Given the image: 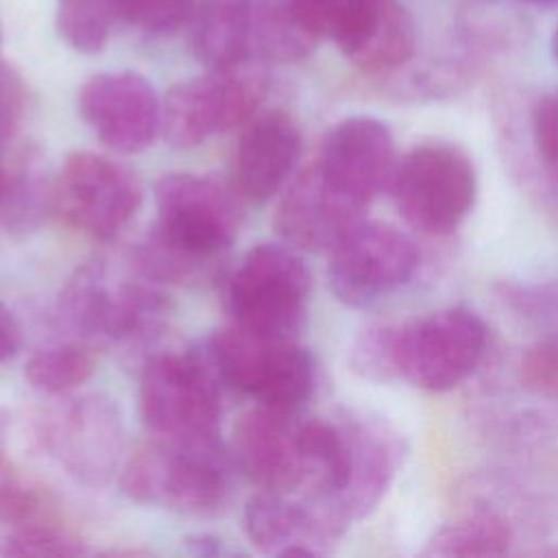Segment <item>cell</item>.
<instances>
[{"mask_svg": "<svg viewBox=\"0 0 558 558\" xmlns=\"http://www.w3.org/2000/svg\"><path fill=\"white\" fill-rule=\"evenodd\" d=\"M218 373L192 353H159L144 366L140 410L161 440H214L220 423Z\"/></svg>", "mask_w": 558, "mask_h": 558, "instance_id": "3957f363", "label": "cell"}, {"mask_svg": "<svg viewBox=\"0 0 558 558\" xmlns=\"http://www.w3.org/2000/svg\"><path fill=\"white\" fill-rule=\"evenodd\" d=\"M329 39L366 74L401 68L416 44L412 15L399 0H342Z\"/></svg>", "mask_w": 558, "mask_h": 558, "instance_id": "5bb4252c", "label": "cell"}, {"mask_svg": "<svg viewBox=\"0 0 558 558\" xmlns=\"http://www.w3.org/2000/svg\"><path fill=\"white\" fill-rule=\"evenodd\" d=\"M22 347V329L13 312L0 301V362L11 360Z\"/></svg>", "mask_w": 558, "mask_h": 558, "instance_id": "1f68e13d", "label": "cell"}, {"mask_svg": "<svg viewBox=\"0 0 558 558\" xmlns=\"http://www.w3.org/2000/svg\"><path fill=\"white\" fill-rule=\"evenodd\" d=\"M525 2H554V0H525Z\"/></svg>", "mask_w": 558, "mask_h": 558, "instance_id": "d590c367", "label": "cell"}, {"mask_svg": "<svg viewBox=\"0 0 558 558\" xmlns=\"http://www.w3.org/2000/svg\"><path fill=\"white\" fill-rule=\"evenodd\" d=\"M122 490L142 504L207 517L231 495V466L214 440H157L140 447L120 475Z\"/></svg>", "mask_w": 558, "mask_h": 558, "instance_id": "6da1fadb", "label": "cell"}, {"mask_svg": "<svg viewBox=\"0 0 558 558\" xmlns=\"http://www.w3.org/2000/svg\"><path fill=\"white\" fill-rule=\"evenodd\" d=\"M312 277L301 255L286 244L264 242L240 262L229 283L235 323L277 340H292L303 327Z\"/></svg>", "mask_w": 558, "mask_h": 558, "instance_id": "5b68a950", "label": "cell"}, {"mask_svg": "<svg viewBox=\"0 0 558 558\" xmlns=\"http://www.w3.org/2000/svg\"><path fill=\"white\" fill-rule=\"evenodd\" d=\"M7 554L11 556H78L85 554V547L68 536L59 525H35L15 530L7 543Z\"/></svg>", "mask_w": 558, "mask_h": 558, "instance_id": "83f0119b", "label": "cell"}, {"mask_svg": "<svg viewBox=\"0 0 558 558\" xmlns=\"http://www.w3.org/2000/svg\"><path fill=\"white\" fill-rule=\"evenodd\" d=\"M4 172H7V168H4V163L0 159V194H2V185H4Z\"/></svg>", "mask_w": 558, "mask_h": 558, "instance_id": "e575fe53", "label": "cell"}, {"mask_svg": "<svg viewBox=\"0 0 558 558\" xmlns=\"http://www.w3.org/2000/svg\"><path fill=\"white\" fill-rule=\"evenodd\" d=\"M118 288H109L96 266L81 268L63 288L59 314L83 340H116L118 325Z\"/></svg>", "mask_w": 558, "mask_h": 558, "instance_id": "44dd1931", "label": "cell"}, {"mask_svg": "<svg viewBox=\"0 0 558 558\" xmlns=\"http://www.w3.org/2000/svg\"><path fill=\"white\" fill-rule=\"evenodd\" d=\"M48 201H50V194H48L39 157L26 150L22 159L11 170L4 172L0 209L7 227H13V229L35 227L41 220L48 207Z\"/></svg>", "mask_w": 558, "mask_h": 558, "instance_id": "d4e9b609", "label": "cell"}, {"mask_svg": "<svg viewBox=\"0 0 558 558\" xmlns=\"http://www.w3.org/2000/svg\"><path fill=\"white\" fill-rule=\"evenodd\" d=\"M78 111L96 137L118 153L148 148L161 129L157 92L135 72H102L85 81Z\"/></svg>", "mask_w": 558, "mask_h": 558, "instance_id": "8fae6325", "label": "cell"}, {"mask_svg": "<svg viewBox=\"0 0 558 558\" xmlns=\"http://www.w3.org/2000/svg\"><path fill=\"white\" fill-rule=\"evenodd\" d=\"M248 541L264 554L314 556L316 543L333 538L310 501H290L283 493L264 490L244 508Z\"/></svg>", "mask_w": 558, "mask_h": 558, "instance_id": "ac0fdd59", "label": "cell"}, {"mask_svg": "<svg viewBox=\"0 0 558 558\" xmlns=\"http://www.w3.org/2000/svg\"><path fill=\"white\" fill-rule=\"evenodd\" d=\"M39 440L68 475L100 486L109 482L122 453V414L105 395L68 399L41 418Z\"/></svg>", "mask_w": 558, "mask_h": 558, "instance_id": "9c48e42d", "label": "cell"}, {"mask_svg": "<svg viewBox=\"0 0 558 558\" xmlns=\"http://www.w3.org/2000/svg\"><path fill=\"white\" fill-rule=\"evenodd\" d=\"M401 218L429 235L451 233L473 209L477 174L464 150L447 142H425L410 148L390 181Z\"/></svg>", "mask_w": 558, "mask_h": 558, "instance_id": "7a4b0ae2", "label": "cell"}, {"mask_svg": "<svg viewBox=\"0 0 558 558\" xmlns=\"http://www.w3.org/2000/svg\"><path fill=\"white\" fill-rule=\"evenodd\" d=\"M266 94V76L251 59L177 83L161 105V131L177 148L246 122Z\"/></svg>", "mask_w": 558, "mask_h": 558, "instance_id": "8992f818", "label": "cell"}, {"mask_svg": "<svg viewBox=\"0 0 558 558\" xmlns=\"http://www.w3.org/2000/svg\"><path fill=\"white\" fill-rule=\"evenodd\" d=\"M510 547L508 525L490 514H469L440 525L427 541L425 556H501Z\"/></svg>", "mask_w": 558, "mask_h": 558, "instance_id": "603a6c76", "label": "cell"}, {"mask_svg": "<svg viewBox=\"0 0 558 558\" xmlns=\"http://www.w3.org/2000/svg\"><path fill=\"white\" fill-rule=\"evenodd\" d=\"M551 54H554V59H556V63H558V24H556L554 35H551Z\"/></svg>", "mask_w": 558, "mask_h": 558, "instance_id": "836d02e7", "label": "cell"}, {"mask_svg": "<svg viewBox=\"0 0 558 558\" xmlns=\"http://www.w3.org/2000/svg\"><path fill=\"white\" fill-rule=\"evenodd\" d=\"M351 442V480L342 497L347 519L364 517L381 499L395 473V442L384 425L371 418L344 421Z\"/></svg>", "mask_w": 558, "mask_h": 558, "instance_id": "d6986e66", "label": "cell"}, {"mask_svg": "<svg viewBox=\"0 0 558 558\" xmlns=\"http://www.w3.org/2000/svg\"><path fill=\"white\" fill-rule=\"evenodd\" d=\"M392 331L395 325H373L355 338L351 347V366L357 375L373 381L397 377L392 360Z\"/></svg>", "mask_w": 558, "mask_h": 558, "instance_id": "4316f807", "label": "cell"}, {"mask_svg": "<svg viewBox=\"0 0 558 558\" xmlns=\"http://www.w3.org/2000/svg\"><path fill=\"white\" fill-rule=\"evenodd\" d=\"M366 207L336 187L312 163L286 190L275 214V227L299 251L329 253L364 220Z\"/></svg>", "mask_w": 558, "mask_h": 558, "instance_id": "4fadbf2b", "label": "cell"}, {"mask_svg": "<svg viewBox=\"0 0 558 558\" xmlns=\"http://www.w3.org/2000/svg\"><path fill=\"white\" fill-rule=\"evenodd\" d=\"M342 0H251V50L255 59L294 63L329 37Z\"/></svg>", "mask_w": 558, "mask_h": 558, "instance_id": "9a60e30c", "label": "cell"}, {"mask_svg": "<svg viewBox=\"0 0 558 558\" xmlns=\"http://www.w3.org/2000/svg\"><path fill=\"white\" fill-rule=\"evenodd\" d=\"M129 0H57V28L78 52H98L116 22H126Z\"/></svg>", "mask_w": 558, "mask_h": 558, "instance_id": "7402d4cb", "label": "cell"}, {"mask_svg": "<svg viewBox=\"0 0 558 558\" xmlns=\"http://www.w3.org/2000/svg\"><path fill=\"white\" fill-rule=\"evenodd\" d=\"M194 0H129V24H137L148 33H172L190 22Z\"/></svg>", "mask_w": 558, "mask_h": 558, "instance_id": "f1b7e54d", "label": "cell"}, {"mask_svg": "<svg viewBox=\"0 0 558 558\" xmlns=\"http://www.w3.org/2000/svg\"><path fill=\"white\" fill-rule=\"evenodd\" d=\"M9 473H11V469H9V464L4 460V451H2V418H0V480Z\"/></svg>", "mask_w": 558, "mask_h": 558, "instance_id": "d6a6232c", "label": "cell"}, {"mask_svg": "<svg viewBox=\"0 0 558 558\" xmlns=\"http://www.w3.org/2000/svg\"><path fill=\"white\" fill-rule=\"evenodd\" d=\"M155 203L157 225L153 231L201 262L216 266L238 235L240 207L233 194L211 177L166 174L155 185Z\"/></svg>", "mask_w": 558, "mask_h": 558, "instance_id": "52a82bcc", "label": "cell"}, {"mask_svg": "<svg viewBox=\"0 0 558 558\" xmlns=\"http://www.w3.org/2000/svg\"><path fill=\"white\" fill-rule=\"evenodd\" d=\"M0 519L15 530L35 525H59L54 504L41 486L22 480L13 471L0 480Z\"/></svg>", "mask_w": 558, "mask_h": 558, "instance_id": "484cf974", "label": "cell"}, {"mask_svg": "<svg viewBox=\"0 0 558 558\" xmlns=\"http://www.w3.org/2000/svg\"><path fill=\"white\" fill-rule=\"evenodd\" d=\"M96 355L85 342H68L35 351L24 368L28 384L46 395H63L92 377Z\"/></svg>", "mask_w": 558, "mask_h": 558, "instance_id": "cb8c5ba5", "label": "cell"}, {"mask_svg": "<svg viewBox=\"0 0 558 558\" xmlns=\"http://www.w3.org/2000/svg\"><path fill=\"white\" fill-rule=\"evenodd\" d=\"M301 155V133L283 111L255 118L235 146L233 177L242 196L268 201L286 183Z\"/></svg>", "mask_w": 558, "mask_h": 558, "instance_id": "e0dca14e", "label": "cell"}, {"mask_svg": "<svg viewBox=\"0 0 558 558\" xmlns=\"http://www.w3.org/2000/svg\"><path fill=\"white\" fill-rule=\"evenodd\" d=\"M24 111V85L13 70L0 63V144L15 131Z\"/></svg>", "mask_w": 558, "mask_h": 558, "instance_id": "4dcf8cb0", "label": "cell"}, {"mask_svg": "<svg viewBox=\"0 0 558 558\" xmlns=\"http://www.w3.org/2000/svg\"><path fill=\"white\" fill-rule=\"evenodd\" d=\"M233 453L240 469L264 490L301 488V451L288 414L270 408L244 412L233 425Z\"/></svg>", "mask_w": 558, "mask_h": 558, "instance_id": "2e32d148", "label": "cell"}, {"mask_svg": "<svg viewBox=\"0 0 558 558\" xmlns=\"http://www.w3.org/2000/svg\"><path fill=\"white\" fill-rule=\"evenodd\" d=\"M397 161L390 129L377 118L351 116L327 131L314 163L336 187L368 205L390 187Z\"/></svg>", "mask_w": 558, "mask_h": 558, "instance_id": "7c38bea8", "label": "cell"}, {"mask_svg": "<svg viewBox=\"0 0 558 558\" xmlns=\"http://www.w3.org/2000/svg\"><path fill=\"white\" fill-rule=\"evenodd\" d=\"M486 349V325L462 305L395 325L392 360L397 377L412 386L445 392L462 384Z\"/></svg>", "mask_w": 558, "mask_h": 558, "instance_id": "277c9868", "label": "cell"}, {"mask_svg": "<svg viewBox=\"0 0 558 558\" xmlns=\"http://www.w3.org/2000/svg\"><path fill=\"white\" fill-rule=\"evenodd\" d=\"M418 262L421 253L408 233L362 220L329 251V286L344 305L366 307L405 286Z\"/></svg>", "mask_w": 558, "mask_h": 558, "instance_id": "ba28073f", "label": "cell"}, {"mask_svg": "<svg viewBox=\"0 0 558 558\" xmlns=\"http://www.w3.org/2000/svg\"><path fill=\"white\" fill-rule=\"evenodd\" d=\"M532 137L545 170L558 181V92L543 94L532 111Z\"/></svg>", "mask_w": 558, "mask_h": 558, "instance_id": "f546056e", "label": "cell"}, {"mask_svg": "<svg viewBox=\"0 0 558 558\" xmlns=\"http://www.w3.org/2000/svg\"><path fill=\"white\" fill-rule=\"evenodd\" d=\"M192 50L209 70L253 57L251 0H201L190 17Z\"/></svg>", "mask_w": 558, "mask_h": 558, "instance_id": "ffe728a7", "label": "cell"}, {"mask_svg": "<svg viewBox=\"0 0 558 558\" xmlns=\"http://www.w3.org/2000/svg\"><path fill=\"white\" fill-rule=\"evenodd\" d=\"M52 201L65 222L92 238L111 240L140 209L142 185L120 161L74 153L59 172Z\"/></svg>", "mask_w": 558, "mask_h": 558, "instance_id": "30bf717a", "label": "cell"}]
</instances>
